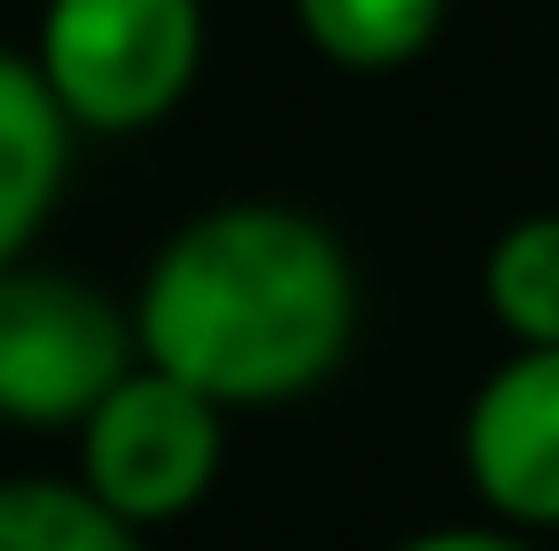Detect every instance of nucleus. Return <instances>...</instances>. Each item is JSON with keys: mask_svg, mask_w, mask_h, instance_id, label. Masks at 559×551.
<instances>
[{"mask_svg": "<svg viewBox=\"0 0 559 551\" xmlns=\"http://www.w3.org/2000/svg\"><path fill=\"white\" fill-rule=\"evenodd\" d=\"M357 325V284L317 219L236 203L163 243L139 300V349L154 373L219 406H267L341 366Z\"/></svg>", "mask_w": 559, "mask_h": 551, "instance_id": "f257e3e1", "label": "nucleus"}, {"mask_svg": "<svg viewBox=\"0 0 559 551\" xmlns=\"http://www.w3.org/2000/svg\"><path fill=\"white\" fill-rule=\"evenodd\" d=\"M33 65L82 130H146L195 82L203 9L195 0H49Z\"/></svg>", "mask_w": 559, "mask_h": 551, "instance_id": "f03ea898", "label": "nucleus"}, {"mask_svg": "<svg viewBox=\"0 0 559 551\" xmlns=\"http://www.w3.org/2000/svg\"><path fill=\"white\" fill-rule=\"evenodd\" d=\"M130 382V325L106 292L49 268H0V414L90 422Z\"/></svg>", "mask_w": 559, "mask_h": 551, "instance_id": "7ed1b4c3", "label": "nucleus"}, {"mask_svg": "<svg viewBox=\"0 0 559 551\" xmlns=\"http://www.w3.org/2000/svg\"><path fill=\"white\" fill-rule=\"evenodd\" d=\"M82 470L106 511L179 519L219 470V397L187 390L179 373H130L82 422Z\"/></svg>", "mask_w": 559, "mask_h": 551, "instance_id": "20e7f679", "label": "nucleus"}, {"mask_svg": "<svg viewBox=\"0 0 559 551\" xmlns=\"http://www.w3.org/2000/svg\"><path fill=\"white\" fill-rule=\"evenodd\" d=\"M471 479L495 511L527 527H559V349H527L478 390L471 430Z\"/></svg>", "mask_w": 559, "mask_h": 551, "instance_id": "39448f33", "label": "nucleus"}, {"mask_svg": "<svg viewBox=\"0 0 559 551\" xmlns=\"http://www.w3.org/2000/svg\"><path fill=\"white\" fill-rule=\"evenodd\" d=\"M66 122L57 89L41 82V65L0 49V268L16 260V243L49 219L57 179H66Z\"/></svg>", "mask_w": 559, "mask_h": 551, "instance_id": "423d86ee", "label": "nucleus"}, {"mask_svg": "<svg viewBox=\"0 0 559 551\" xmlns=\"http://www.w3.org/2000/svg\"><path fill=\"white\" fill-rule=\"evenodd\" d=\"M300 33L349 73H390L438 41L447 0H293Z\"/></svg>", "mask_w": 559, "mask_h": 551, "instance_id": "0eeeda50", "label": "nucleus"}, {"mask_svg": "<svg viewBox=\"0 0 559 551\" xmlns=\"http://www.w3.org/2000/svg\"><path fill=\"white\" fill-rule=\"evenodd\" d=\"M0 551H139V527L90 487L9 479L0 487Z\"/></svg>", "mask_w": 559, "mask_h": 551, "instance_id": "6e6552de", "label": "nucleus"}, {"mask_svg": "<svg viewBox=\"0 0 559 551\" xmlns=\"http://www.w3.org/2000/svg\"><path fill=\"white\" fill-rule=\"evenodd\" d=\"M487 309L527 349H559V212L519 219L487 252Z\"/></svg>", "mask_w": 559, "mask_h": 551, "instance_id": "1a4fd4ad", "label": "nucleus"}, {"mask_svg": "<svg viewBox=\"0 0 559 551\" xmlns=\"http://www.w3.org/2000/svg\"><path fill=\"white\" fill-rule=\"evenodd\" d=\"M406 551H527L519 536H487V527H447V536H421Z\"/></svg>", "mask_w": 559, "mask_h": 551, "instance_id": "9d476101", "label": "nucleus"}]
</instances>
